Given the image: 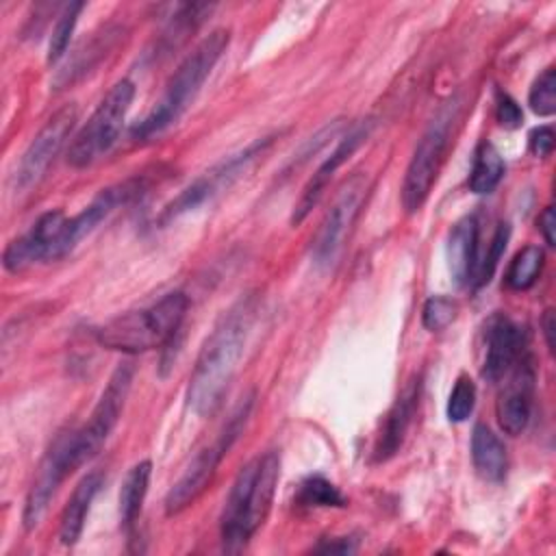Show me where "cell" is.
Wrapping results in <instances>:
<instances>
[{
	"label": "cell",
	"instance_id": "cell-16",
	"mask_svg": "<svg viewBox=\"0 0 556 556\" xmlns=\"http://www.w3.org/2000/svg\"><path fill=\"white\" fill-rule=\"evenodd\" d=\"M146 178L143 176H132L126 178L117 185H111L106 189H102L80 213H76L74 217L67 219V228H65V250L72 252L76 248V243L87 237L100 222H104L115 208L132 202L135 198H139L146 189Z\"/></svg>",
	"mask_w": 556,
	"mask_h": 556
},
{
	"label": "cell",
	"instance_id": "cell-4",
	"mask_svg": "<svg viewBox=\"0 0 556 556\" xmlns=\"http://www.w3.org/2000/svg\"><path fill=\"white\" fill-rule=\"evenodd\" d=\"M187 308V295L182 291H172L150 306L128 311L109 319L96 332L98 343L106 350H117L124 354H139L161 345H169L172 341H176L182 328Z\"/></svg>",
	"mask_w": 556,
	"mask_h": 556
},
{
	"label": "cell",
	"instance_id": "cell-32",
	"mask_svg": "<svg viewBox=\"0 0 556 556\" xmlns=\"http://www.w3.org/2000/svg\"><path fill=\"white\" fill-rule=\"evenodd\" d=\"M495 117L504 128H519L523 122V113L519 109V104L508 96V93H500L497 96V106H495Z\"/></svg>",
	"mask_w": 556,
	"mask_h": 556
},
{
	"label": "cell",
	"instance_id": "cell-21",
	"mask_svg": "<svg viewBox=\"0 0 556 556\" xmlns=\"http://www.w3.org/2000/svg\"><path fill=\"white\" fill-rule=\"evenodd\" d=\"M471 463L476 473L486 482H502L508 469V454L500 437L484 424L471 432Z\"/></svg>",
	"mask_w": 556,
	"mask_h": 556
},
{
	"label": "cell",
	"instance_id": "cell-9",
	"mask_svg": "<svg viewBox=\"0 0 556 556\" xmlns=\"http://www.w3.org/2000/svg\"><path fill=\"white\" fill-rule=\"evenodd\" d=\"M367 176L354 174L341 189L339 198L334 200L332 208L326 213L315 239H313V263L321 269H328L334 265L337 256L343 250V243L356 222V215L367 198Z\"/></svg>",
	"mask_w": 556,
	"mask_h": 556
},
{
	"label": "cell",
	"instance_id": "cell-14",
	"mask_svg": "<svg viewBox=\"0 0 556 556\" xmlns=\"http://www.w3.org/2000/svg\"><path fill=\"white\" fill-rule=\"evenodd\" d=\"M526 352L528 341L521 326L506 315H493L482 330V378L486 382H500Z\"/></svg>",
	"mask_w": 556,
	"mask_h": 556
},
{
	"label": "cell",
	"instance_id": "cell-30",
	"mask_svg": "<svg viewBox=\"0 0 556 556\" xmlns=\"http://www.w3.org/2000/svg\"><path fill=\"white\" fill-rule=\"evenodd\" d=\"M458 315V304L445 295H432L421 308V324L430 332L445 330Z\"/></svg>",
	"mask_w": 556,
	"mask_h": 556
},
{
	"label": "cell",
	"instance_id": "cell-10",
	"mask_svg": "<svg viewBox=\"0 0 556 556\" xmlns=\"http://www.w3.org/2000/svg\"><path fill=\"white\" fill-rule=\"evenodd\" d=\"M132 376H135V367L130 361H124L115 367V371L111 374L100 400L96 402L89 421L76 430V447H78V456L85 463H89L100 447L104 445V441L109 439V434L113 432V428L117 426L126 397L130 393V384H132Z\"/></svg>",
	"mask_w": 556,
	"mask_h": 556
},
{
	"label": "cell",
	"instance_id": "cell-12",
	"mask_svg": "<svg viewBox=\"0 0 556 556\" xmlns=\"http://www.w3.org/2000/svg\"><path fill=\"white\" fill-rule=\"evenodd\" d=\"M67 219L63 211H48L30 226L28 232L13 239L2 254V263L9 271L17 274L39 261H56L67 254L65 228Z\"/></svg>",
	"mask_w": 556,
	"mask_h": 556
},
{
	"label": "cell",
	"instance_id": "cell-6",
	"mask_svg": "<svg viewBox=\"0 0 556 556\" xmlns=\"http://www.w3.org/2000/svg\"><path fill=\"white\" fill-rule=\"evenodd\" d=\"M456 117V104H447L437 113V117L428 124L421 139L415 146V152L410 156V163L404 174L402 182V204L408 213L419 211V206L426 202L437 174L443 163V154L447 150L452 124Z\"/></svg>",
	"mask_w": 556,
	"mask_h": 556
},
{
	"label": "cell",
	"instance_id": "cell-35",
	"mask_svg": "<svg viewBox=\"0 0 556 556\" xmlns=\"http://www.w3.org/2000/svg\"><path fill=\"white\" fill-rule=\"evenodd\" d=\"M554 228H556V219H554V206H547L543 213H541V217H539V230H541V235H543V239H545V243L547 245H554Z\"/></svg>",
	"mask_w": 556,
	"mask_h": 556
},
{
	"label": "cell",
	"instance_id": "cell-8",
	"mask_svg": "<svg viewBox=\"0 0 556 556\" xmlns=\"http://www.w3.org/2000/svg\"><path fill=\"white\" fill-rule=\"evenodd\" d=\"M271 141H274V137L256 139L254 143L245 146L237 154H230L224 161H219L217 165H213L208 172H204L200 178H195L187 189H182L165 206L161 219L169 222V219H174V217H178L182 213H189V211L198 208L200 204H204L206 200H211L213 195H217L224 189H228L271 146Z\"/></svg>",
	"mask_w": 556,
	"mask_h": 556
},
{
	"label": "cell",
	"instance_id": "cell-28",
	"mask_svg": "<svg viewBox=\"0 0 556 556\" xmlns=\"http://www.w3.org/2000/svg\"><path fill=\"white\" fill-rule=\"evenodd\" d=\"M528 104L541 117H549L556 113V72H554V67L543 70L534 78V83L528 91Z\"/></svg>",
	"mask_w": 556,
	"mask_h": 556
},
{
	"label": "cell",
	"instance_id": "cell-29",
	"mask_svg": "<svg viewBox=\"0 0 556 556\" xmlns=\"http://www.w3.org/2000/svg\"><path fill=\"white\" fill-rule=\"evenodd\" d=\"M508 235H510V228L508 224H500L497 230L493 232V239L484 252V256L478 261V267H476V274H473V287H482L491 280L504 250H506V243H508Z\"/></svg>",
	"mask_w": 556,
	"mask_h": 556
},
{
	"label": "cell",
	"instance_id": "cell-25",
	"mask_svg": "<svg viewBox=\"0 0 556 556\" xmlns=\"http://www.w3.org/2000/svg\"><path fill=\"white\" fill-rule=\"evenodd\" d=\"M543 263H545V252L539 245L521 248L506 269V287L513 291L530 289L539 280Z\"/></svg>",
	"mask_w": 556,
	"mask_h": 556
},
{
	"label": "cell",
	"instance_id": "cell-15",
	"mask_svg": "<svg viewBox=\"0 0 556 556\" xmlns=\"http://www.w3.org/2000/svg\"><path fill=\"white\" fill-rule=\"evenodd\" d=\"M230 445L228 441L219 434L213 445L202 447L185 467L180 478L172 484V489L165 495V513L178 515L185 508H189L211 484L222 458L228 454Z\"/></svg>",
	"mask_w": 556,
	"mask_h": 556
},
{
	"label": "cell",
	"instance_id": "cell-3",
	"mask_svg": "<svg viewBox=\"0 0 556 556\" xmlns=\"http://www.w3.org/2000/svg\"><path fill=\"white\" fill-rule=\"evenodd\" d=\"M228 41L230 33L226 28H215L182 59V63L169 76L161 100L139 124L132 126V139L146 141L163 132L187 111V106L198 96L213 67L226 52Z\"/></svg>",
	"mask_w": 556,
	"mask_h": 556
},
{
	"label": "cell",
	"instance_id": "cell-17",
	"mask_svg": "<svg viewBox=\"0 0 556 556\" xmlns=\"http://www.w3.org/2000/svg\"><path fill=\"white\" fill-rule=\"evenodd\" d=\"M371 132V122H358L354 124L341 139L339 143L334 146V150L330 152V156L315 169V174L311 176V180L306 182V187L302 189V195L300 200L295 202L293 206V213H291V224L298 226L306 219V215L311 213V208L319 202V198L324 195L328 182L332 180L334 172L361 148V143L369 137Z\"/></svg>",
	"mask_w": 556,
	"mask_h": 556
},
{
	"label": "cell",
	"instance_id": "cell-1",
	"mask_svg": "<svg viewBox=\"0 0 556 556\" xmlns=\"http://www.w3.org/2000/svg\"><path fill=\"white\" fill-rule=\"evenodd\" d=\"M254 317L256 298L245 295L224 313L202 343L187 387V406L198 417H211L222 406L243 356Z\"/></svg>",
	"mask_w": 556,
	"mask_h": 556
},
{
	"label": "cell",
	"instance_id": "cell-13",
	"mask_svg": "<svg viewBox=\"0 0 556 556\" xmlns=\"http://www.w3.org/2000/svg\"><path fill=\"white\" fill-rule=\"evenodd\" d=\"M500 382L502 387L495 402L497 424L506 434L517 437L526 430L532 410L534 367L530 354H521Z\"/></svg>",
	"mask_w": 556,
	"mask_h": 556
},
{
	"label": "cell",
	"instance_id": "cell-11",
	"mask_svg": "<svg viewBox=\"0 0 556 556\" xmlns=\"http://www.w3.org/2000/svg\"><path fill=\"white\" fill-rule=\"evenodd\" d=\"M76 117H78L76 106L65 104L63 109L52 113V117L41 126V130L33 137V141L28 143V148L24 150L15 167V174H13L15 191H26L43 178V174L48 172V167L52 165V161L70 139L76 126Z\"/></svg>",
	"mask_w": 556,
	"mask_h": 556
},
{
	"label": "cell",
	"instance_id": "cell-5",
	"mask_svg": "<svg viewBox=\"0 0 556 556\" xmlns=\"http://www.w3.org/2000/svg\"><path fill=\"white\" fill-rule=\"evenodd\" d=\"M135 98V83L128 78L117 80L109 93L100 100L91 117L80 126V130L72 137L67 148V163L76 169H83L106 154L124 126L126 113Z\"/></svg>",
	"mask_w": 556,
	"mask_h": 556
},
{
	"label": "cell",
	"instance_id": "cell-22",
	"mask_svg": "<svg viewBox=\"0 0 556 556\" xmlns=\"http://www.w3.org/2000/svg\"><path fill=\"white\" fill-rule=\"evenodd\" d=\"M122 35V28L119 26H106L98 33H93V37L89 41H85L76 54L72 56V61L65 65V70L56 76L54 85L59 89L63 87H70L74 80L83 78L87 72H91L100 61L102 56L106 54V50H111L115 46V41L119 39Z\"/></svg>",
	"mask_w": 556,
	"mask_h": 556
},
{
	"label": "cell",
	"instance_id": "cell-26",
	"mask_svg": "<svg viewBox=\"0 0 556 556\" xmlns=\"http://www.w3.org/2000/svg\"><path fill=\"white\" fill-rule=\"evenodd\" d=\"M295 504L306 508H341L348 504V500L324 476H308L306 480L300 482Z\"/></svg>",
	"mask_w": 556,
	"mask_h": 556
},
{
	"label": "cell",
	"instance_id": "cell-19",
	"mask_svg": "<svg viewBox=\"0 0 556 556\" xmlns=\"http://www.w3.org/2000/svg\"><path fill=\"white\" fill-rule=\"evenodd\" d=\"M417 404H419V378H413L406 382V387L400 391L397 400L387 413L380 439L376 443V460H387L402 447L404 437L415 417Z\"/></svg>",
	"mask_w": 556,
	"mask_h": 556
},
{
	"label": "cell",
	"instance_id": "cell-27",
	"mask_svg": "<svg viewBox=\"0 0 556 556\" xmlns=\"http://www.w3.org/2000/svg\"><path fill=\"white\" fill-rule=\"evenodd\" d=\"M85 9V2H70L63 7V11L59 13L56 17V24L52 28V35H50V43H48V63H56L67 46H70V39L74 35V28H76V22H78V15L80 11Z\"/></svg>",
	"mask_w": 556,
	"mask_h": 556
},
{
	"label": "cell",
	"instance_id": "cell-31",
	"mask_svg": "<svg viewBox=\"0 0 556 556\" xmlns=\"http://www.w3.org/2000/svg\"><path fill=\"white\" fill-rule=\"evenodd\" d=\"M473 406H476V384L469 376L460 374L447 400V419L454 424H460L473 413Z\"/></svg>",
	"mask_w": 556,
	"mask_h": 556
},
{
	"label": "cell",
	"instance_id": "cell-33",
	"mask_svg": "<svg viewBox=\"0 0 556 556\" xmlns=\"http://www.w3.org/2000/svg\"><path fill=\"white\" fill-rule=\"evenodd\" d=\"M528 148L539 159L549 156L552 150H554V128L552 126H536L528 135Z\"/></svg>",
	"mask_w": 556,
	"mask_h": 556
},
{
	"label": "cell",
	"instance_id": "cell-34",
	"mask_svg": "<svg viewBox=\"0 0 556 556\" xmlns=\"http://www.w3.org/2000/svg\"><path fill=\"white\" fill-rule=\"evenodd\" d=\"M315 552H321V554H352V552H356V545L352 543V539L341 536V539H334L330 543L317 545Z\"/></svg>",
	"mask_w": 556,
	"mask_h": 556
},
{
	"label": "cell",
	"instance_id": "cell-20",
	"mask_svg": "<svg viewBox=\"0 0 556 556\" xmlns=\"http://www.w3.org/2000/svg\"><path fill=\"white\" fill-rule=\"evenodd\" d=\"M100 486H102V476L93 471V473H87L72 491L59 521V539L63 545H74L80 539L91 502L98 495Z\"/></svg>",
	"mask_w": 556,
	"mask_h": 556
},
{
	"label": "cell",
	"instance_id": "cell-36",
	"mask_svg": "<svg viewBox=\"0 0 556 556\" xmlns=\"http://www.w3.org/2000/svg\"><path fill=\"white\" fill-rule=\"evenodd\" d=\"M541 328H543V334H545V343L549 348V352H554V328H556V319H554V311L547 308L543 313V319H541Z\"/></svg>",
	"mask_w": 556,
	"mask_h": 556
},
{
	"label": "cell",
	"instance_id": "cell-2",
	"mask_svg": "<svg viewBox=\"0 0 556 556\" xmlns=\"http://www.w3.org/2000/svg\"><path fill=\"white\" fill-rule=\"evenodd\" d=\"M278 476L280 458L274 450L254 456L239 469L219 519L224 552H241L263 526L271 508Z\"/></svg>",
	"mask_w": 556,
	"mask_h": 556
},
{
	"label": "cell",
	"instance_id": "cell-23",
	"mask_svg": "<svg viewBox=\"0 0 556 556\" xmlns=\"http://www.w3.org/2000/svg\"><path fill=\"white\" fill-rule=\"evenodd\" d=\"M150 476H152V463L150 460H139L137 465L130 467L126 473L122 489H119V519L126 530H130L141 513L148 486H150Z\"/></svg>",
	"mask_w": 556,
	"mask_h": 556
},
{
	"label": "cell",
	"instance_id": "cell-7",
	"mask_svg": "<svg viewBox=\"0 0 556 556\" xmlns=\"http://www.w3.org/2000/svg\"><path fill=\"white\" fill-rule=\"evenodd\" d=\"M80 456L76 447V430H65L61 432L48 452L43 454L35 478L30 482V489L24 500V510H22V521L26 530H33L41 523L56 489L61 482L74 473L80 467Z\"/></svg>",
	"mask_w": 556,
	"mask_h": 556
},
{
	"label": "cell",
	"instance_id": "cell-18",
	"mask_svg": "<svg viewBox=\"0 0 556 556\" xmlns=\"http://www.w3.org/2000/svg\"><path fill=\"white\" fill-rule=\"evenodd\" d=\"M478 237H480V224L476 215H465L450 230L447 265L458 287L473 282V274L478 267Z\"/></svg>",
	"mask_w": 556,
	"mask_h": 556
},
{
	"label": "cell",
	"instance_id": "cell-24",
	"mask_svg": "<svg viewBox=\"0 0 556 556\" xmlns=\"http://www.w3.org/2000/svg\"><path fill=\"white\" fill-rule=\"evenodd\" d=\"M504 169L506 165L497 148L491 141H480L473 152V163L469 172V191L478 195L491 193L500 185Z\"/></svg>",
	"mask_w": 556,
	"mask_h": 556
}]
</instances>
